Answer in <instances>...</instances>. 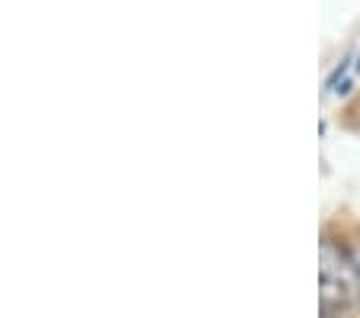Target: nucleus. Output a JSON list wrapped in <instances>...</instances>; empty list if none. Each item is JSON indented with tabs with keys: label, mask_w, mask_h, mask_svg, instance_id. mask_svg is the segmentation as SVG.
I'll use <instances>...</instances> for the list:
<instances>
[{
	"label": "nucleus",
	"mask_w": 360,
	"mask_h": 318,
	"mask_svg": "<svg viewBox=\"0 0 360 318\" xmlns=\"http://www.w3.org/2000/svg\"><path fill=\"white\" fill-rule=\"evenodd\" d=\"M357 71H360V61H357Z\"/></svg>",
	"instance_id": "1"
}]
</instances>
